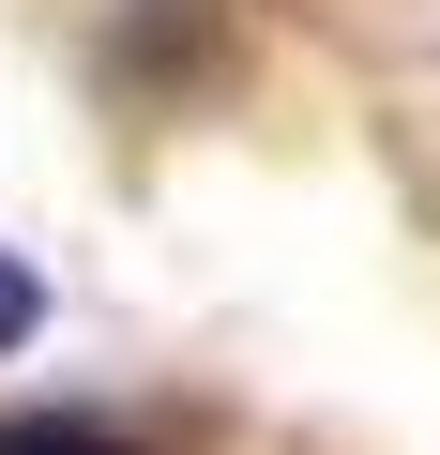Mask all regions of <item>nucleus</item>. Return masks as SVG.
Returning a JSON list of instances; mask_svg holds the SVG:
<instances>
[{"instance_id": "nucleus-2", "label": "nucleus", "mask_w": 440, "mask_h": 455, "mask_svg": "<svg viewBox=\"0 0 440 455\" xmlns=\"http://www.w3.org/2000/svg\"><path fill=\"white\" fill-rule=\"evenodd\" d=\"M31 319H46V289H31V274H16V259H0V349H16V334H31Z\"/></svg>"}, {"instance_id": "nucleus-1", "label": "nucleus", "mask_w": 440, "mask_h": 455, "mask_svg": "<svg viewBox=\"0 0 440 455\" xmlns=\"http://www.w3.org/2000/svg\"><path fill=\"white\" fill-rule=\"evenodd\" d=\"M0 455H137V440H107V425H76V410H16Z\"/></svg>"}]
</instances>
